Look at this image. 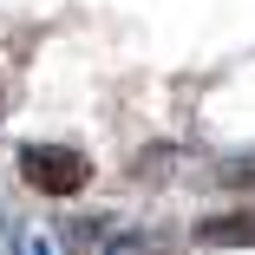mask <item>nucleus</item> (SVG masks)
I'll return each mask as SVG.
<instances>
[{"instance_id": "nucleus-2", "label": "nucleus", "mask_w": 255, "mask_h": 255, "mask_svg": "<svg viewBox=\"0 0 255 255\" xmlns=\"http://www.w3.org/2000/svg\"><path fill=\"white\" fill-rule=\"evenodd\" d=\"M203 249H255V210H229V216H203L196 223Z\"/></svg>"}, {"instance_id": "nucleus-1", "label": "nucleus", "mask_w": 255, "mask_h": 255, "mask_svg": "<svg viewBox=\"0 0 255 255\" xmlns=\"http://www.w3.org/2000/svg\"><path fill=\"white\" fill-rule=\"evenodd\" d=\"M13 164H20V183L39 196H79L92 183V157L72 144H20Z\"/></svg>"}, {"instance_id": "nucleus-3", "label": "nucleus", "mask_w": 255, "mask_h": 255, "mask_svg": "<svg viewBox=\"0 0 255 255\" xmlns=\"http://www.w3.org/2000/svg\"><path fill=\"white\" fill-rule=\"evenodd\" d=\"M98 255H170V249H164V236H150V229H118V236H105Z\"/></svg>"}, {"instance_id": "nucleus-4", "label": "nucleus", "mask_w": 255, "mask_h": 255, "mask_svg": "<svg viewBox=\"0 0 255 255\" xmlns=\"http://www.w3.org/2000/svg\"><path fill=\"white\" fill-rule=\"evenodd\" d=\"M216 177H223V183H255V150H236V157H223V164H216Z\"/></svg>"}, {"instance_id": "nucleus-5", "label": "nucleus", "mask_w": 255, "mask_h": 255, "mask_svg": "<svg viewBox=\"0 0 255 255\" xmlns=\"http://www.w3.org/2000/svg\"><path fill=\"white\" fill-rule=\"evenodd\" d=\"M13 255H53V242L46 236H13Z\"/></svg>"}]
</instances>
